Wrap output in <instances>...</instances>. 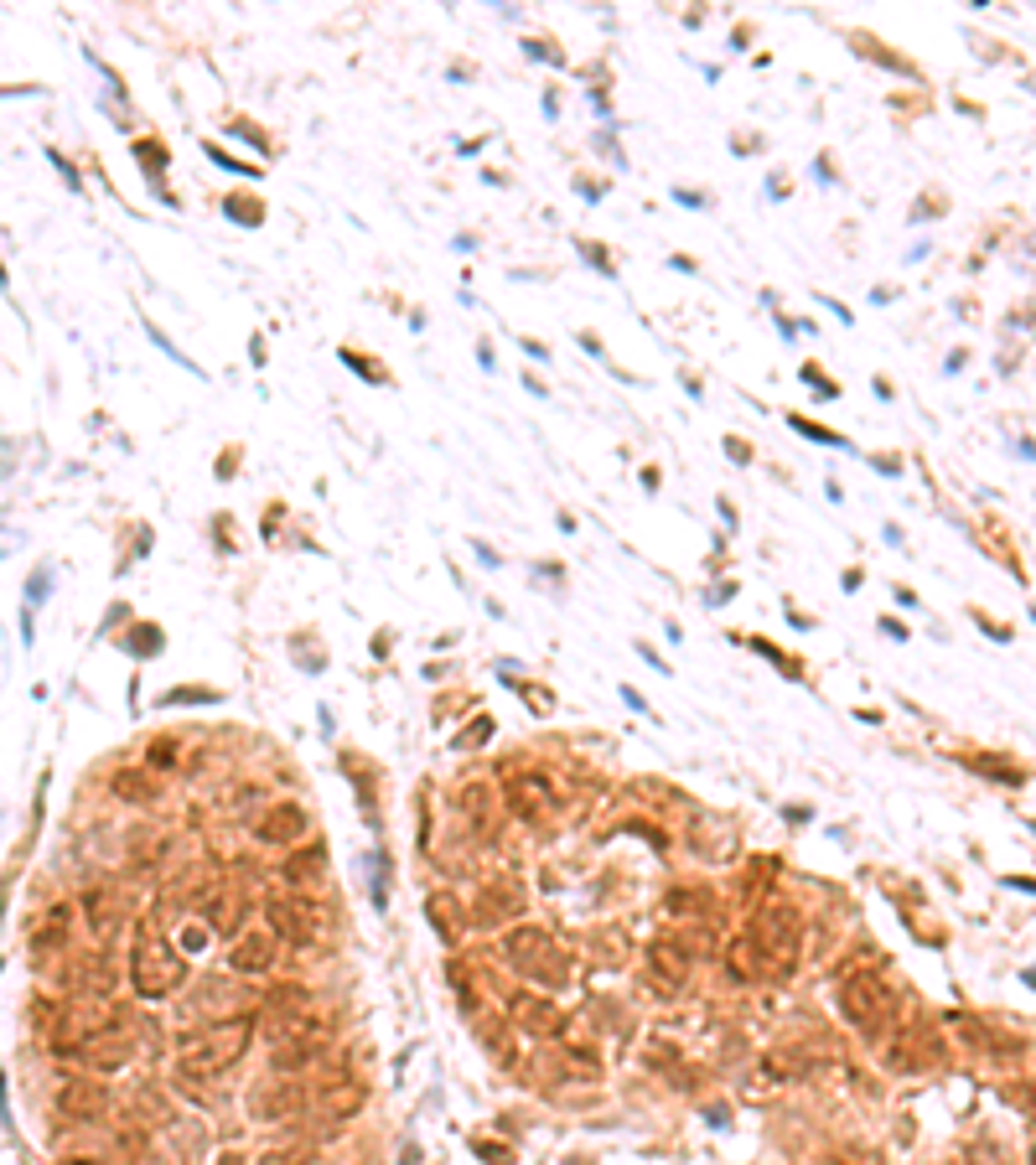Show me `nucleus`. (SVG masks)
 Listing matches in <instances>:
<instances>
[{
    "mask_svg": "<svg viewBox=\"0 0 1036 1165\" xmlns=\"http://www.w3.org/2000/svg\"><path fill=\"white\" fill-rule=\"evenodd\" d=\"M130 974H135L140 1000H166V995L182 989L187 964L177 958V948H166V938H161L156 927H146V933L135 938V964H130Z\"/></svg>",
    "mask_w": 1036,
    "mask_h": 1165,
    "instance_id": "7ed1b4c3",
    "label": "nucleus"
},
{
    "mask_svg": "<svg viewBox=\"0 0 1036 1165\" xmlns=\"http://www.w3.org/2000/svg\"><path fill=\"white\" fill-rule=\"evenodd\" d=\"M1021 1108H1026V1113H1036V1077H1026V1082H1021Z\"/></svg>",
    "mask_w": 1036,
    "mask_h": 1165,
    "instance_id": "e433bc0d",
    "label": "nucleus"
},
{
    "mask_svg": "<svg viewBox=\"0 0 1036 1165\" xmlns=\"http://www.w3.org/2000/svg\"><path fill=\"white\" fill-rule=\"evenodd\" d=\"M788 420H793V431H798V436H809V441H824V446H845V441H840V436H829V431H819V426H809V420H804V415H788Z\"/></svg>",
    "mask_w": 1036,
    "mask_h": 1165,
    "instance_id": "7c9ffc66",
    "label": "nucleus"
},
{
    "mask_svg": "<svg viewBox=\"0 0 1036 1165\" xmlns=\"http://www.w3.org/2000/svg\"><path fill=\"white\" fill-rule=\"evenodd\" d=\"M524 694H529V704H534V715H550V694L544 689H534V684H519Z\"/></svg>",
    "mask_w": 1036,
    "mask_h": 1165,
    "instance_id": "f704fd0d",
    "label": "nucleus"
},
{
    "mask_svg": "<svg viewBox=\"0 0 1036 1165\" xmlns=\"http://www.w3.org/2000/svg\"><path fill=\"white\" fill-rule=\"evenodd\" d=\"M426 917H431V927H436L446 943H457V933H462V922H457V896L436 891V896L426 902Z\"/></svg>",
    "mask_w": 1036,
    "mask_h": 1165,
    "instance_id": "b1692460",
    "label": "nucleus"
},
{
    "mask_svg": "<svg viewBox=\"0 0 1036 1165\" xmlns=\"http://www.w3.org/2000/svg\"><path fill=\"white\" fill-rule=\"evenodd\" d=\"M182 699H213V689H171L166 704H182Z\"/></svg>",
    "mask_w": 1036,
    "mask_h": 1165,
    "instance_id": "c9c22d12",
    "label": "nucleus"
},
{
    "mask_svg": "<svg viewBox=\"0 0 1036 1165\" xmlns=\"http://www.w3.org/2000/svg\"><path fill=\"white\" fill-rule=\"evenodd\" d=\"M84 907H89L94 933H109V927L120 922V902H115V891H89V896H84Z\"/></svg>",
    "mask_w": 1036,
    "mask_h": 1165,
    "instance_id": "a878e982",
    "label": "nucleus"
},
{
    "mask_svg": "<svg viewBox=\"0 0 1036 1165\" xmlns=\"http://www.w3.org/2000/svg\"><path fill=\"white\" fill-rule=\"evenodd\" d=\"M218 1165H244V1160H239V1155H223V1160H218Z\"/></svg>",
    "mask_w": 1036,
    "mask_h": 1165,
    "instance_id": "a19ab883",
    "label": "nucleus"
},
{
    "mask_svg": "<svg viewBox=\"0 0 1036 1165\" xmlns=\"http://www.w3.org/2000/svg\"><path fill=\"white\" fill-rule=\"evenodd\" d=\"M228 964H233L239 974H270V969H275V933H270V927L239 933L233 948H228Z\"/></svg>",
    "mask_w": 1036,
    "mask_h": 1165,
    "instance_id": "4468645a",
    "label": "nucleus"
},
{
    "mask_svg": "<svg viewBox=\"0 0 1036 1165\" xmlns=\"http://www.w3.org/2000/svg\"><path fill=\"white\" fill-rule=\"evenodd\" d=\"M493 735V720H477V725H467L462 735H457V751H467V746H477V741H488Z\"/></svg>",
    "mask_w": 1036,
    "mask_h": 1165,
    "instance_id": "2f4dec72",
    "label": "nucleus"
},
{
    "mask_svg": "<svg viewBox=\"0 0 1036 1165\" xmlns=\"http://www.w3.org/2000/svg\"><path fill=\"white\" fill-rule=\"evenodd\" d=\"M249 1031H254V1020H249V1015H233V1020H223V1026H208V1031L187 1036V1046H182V1057H177V1077L208 1082V1077L228 1072V1067L244 1057Z\"/></svg>",
    "mask_w": 1036,
    "mask_h": 1165,
    "instance_id": "f257e3e1",
    "label": "nucleus"
},
{
    "mask_svg": "<svg viewBox=\"0 0 1036 1165\" xmlns=\"http://www.w3.org/2000/svg\"><path fill=\"white\" fill-rule=\"evenodd\" d=\"M364 1082H332L321 1098H316V1113L326 1119V1124H342V1119H353L358 1108H364Z\"/></svg>",
    "mask_w": 1036,
    "mask_h": 1165,
    "instance_id": "f3484780",
    "label": "nucleus"
},
{
    "mask_svg": "<svg viewBox=\"0 0 1036 1165\" xmlns=\"http://www.w3.org/2000/svg\"><path fill=\"white\" fill-rule=\"evenodd\" d=\"M109 984H115V964L99 958V953H89V958L79 964V989H84V995H109Z\"/></svg>",
    "mask_w": 1036,
    "mask_h": 1165,
    "instance_id": "393cba45",
    "label": "nucleus"
},
{
    "mask_svg": "<svg viewBox=\"0 0 1036 1165\" xmlns=\"http://www.w3.org/2000/svg\"><path fill=\"white\" fill-rule=\"evenodd\" d=\"M48 580H53V570H37V575H32V601L48 596Z\"/></svg>",
    "mask_w": 1036,
    "mask_h": 1165,
    "instance_id": "58836bf2",
    "label": "nucleus"
},
{
    "mask_svg": "<svg viewBox=\"0 0 1036 1165\" xmlns=\"http://www.w3.org/2000/svg\"><path fill=\"white\" fill-rule=\"evenodd\" d=\"M73 1057H79L84 1067H94V1072H120V1067L135 1057V1046H130L120 1031H94V1036H84V1041L73 1046Z\"/></svg>",
    "mask_w": 1036,
    "mask_h": 1165,
    "instance_id": "f8f14e48",
    "label": "nucleus"
},
{
    "mask_svg": "<svg viewBox=\"0 0 1036 1165\" xmlns=\"http://www.w3.org/2000/svg\"><path fill=\"white\" fill-rule=\"evenodd\" d=\"M726 958H731V974H736V979H762V974H767V958H762V948H757L752 938H736Z\"/></svg>",
    "mask_w": 1036,
    "mask_h": 1165,
    "instance_id": "5701e85b",
    "label": "nucleus"
},
{
    "mask_svg": "<svg viewBox=\"0 0 1036 1165\" xmlns=\"http://www.w3.org/2000/svg\"><path fill=\"white\" fill-rule=\"evenodd\" d=\"M68 917H73V907H48L37 922H32V933H27V948L37 953V958H48V953H58L63 943H68Z\"/></svg>",
    "mask_w": 1036,
    "mask_h": 1165,
    "instance_id": "dca6fc26",
    "label": "nucleus"
},
{
    "mask_svg": "<svg viewBox=\"0 0 1036 1165\" xmlns=\"http://www.w3.org/2000/svg\"><path fill=\"white\" fill-rule=\"evenodd\" d=\"M208 156H213V161H218V166H223V171H239V177H259V171H249V166H244V161H228V156H223V151H218V146H208Z\"/></svg>",
    "mask_w": 1036,
    "mask_h": 1165,
    "instance_id": "473e14b6",
    "label": "nucleus"
},
{
    "mask_svg": "<svg viewBox=\"0 0 1036 1165\" xmlns=\"http://www.w3.org/2000/svg\"><path fill=\"white\" fill-rule=\"evenodd\" d=\"M306 1108V1088L301 1082H290V1077H280V1082H259L254 1093H249V1113H254V1124H285V1119H295Z\"/></svg>",
    "mask_w": 1036,
    "mask_h": 1165,
    "instance_id": "0eeeda50",
    "label": "nucleus"
},
{
    "mask_svg": "<svg viewBox=\"0 0 1036 1165\" xmlns=\"http://www.w3.org/2000/svg\"><path fill=\"white\" fill-rule=\"evenodd\" d=\"M508 809L519 814V819H544V809H550V788L539 783V777H513L508 783Z\"/></svg>",
    "mask_w": 1036,
    "mask_h": 1165,
    "instance_id": "a211bd4d",
    "label": "nucleus"
},
{
    "mask_svg": "<svg viewBox=\"0 0 1036 1165\" xmlns=\"http://www.w3.org/2000/svg\"><path fill=\"white\" fill-rule=\"evenodd\" d=\"M642 969H648V984H653V989L673 995V989H684V979H689V953L673 948V943H653V948L642 953Z\"/></svg>",
    "mask_w": 1036,
    "mask_h": 1165,
    "instance_id": "ddd939ff",
    "label": "nucleus"
},
{
    "mask_svg": "<svg viewBox=\"0 0 1036 1165\" xmlns=\"http://www.w3.org/2000/svg\"><path fill=\"white\" fill-rule=\"evenodd\" d=\"M840 1015H845L855 1031L876 1036V1031L897 1015V989H891L876 969H855V974L840 979Z\"/></svg>",
    "mask_w": 1036,
    "mask_h": 1165,
    "instance_id": "f03ea898",
    "label": "nucleus"
},
{
    "mask_svg": "<svg viewBox=\"0 0 1036 1165\" xmlns=\"http://www.w3.org/2000/svg\"><path fill=\"white\" fill-rule=\"evenodd\" d=\"M53 1103H58V1113L68 1124H94L109 1108V1088L104 1082H89V1077H63V1088H58Z\"/></svg>",
    "mask_w": 1036,
    "mask_h": 1165,
    "instance_id": "1a4fd4ad",
    "label": "nucleus"
},
{
    "mask_svg": "<svg viewBox=\"0 0 1036 1165\" xmlns=\"http://www.w3.org/2000/svg\"><path fill=\"white\" fill-rule=\"evenodd\" d=\"M135 156H140V166L166 171V146H161V140H135Z\"/></svg>",
    "mask_w": 1036,
    "mask_h": 1165,
    "instance_id": "cd10ccee",
    "label": "nucleus"
},
{
    "mask_svg": "<svg viewBox=\"0 0 1036 1165\" xmlns=\"http://www.w3.org/2000/svg\"><path fill=\"white\" fill-rule=\"evenodd\" d=\"M270 1031V1046H280V1041H301V1036H321V1020L301 1005V1010H275V1020L264 1026Z\"/></svg>",
    "mask_w": 1036,
    "mask_h": 1165,
    "instance_id": "6ab92c4d",
    "label": "nucleus"
},
{
    "mask_svg": "<svg viewBox=\"0 0 1036 1165\" xmlns=\"http://www.w3.org/2000/svg\"><path fill=\"white\" fill-rule=\"evenodd\" d=\"M244 1000H254V995H244V989L228 984V979H202V984L192 989V1010H197L208 1026H223V1020L244 1015Z\"/></svg>",
    "mask_w": 1036,
    "mask_h": 1165,
    "instance_id": "9d476101",
    "label": "nucleus"
},
{
    "mask_svg": "<svg viewBox=\"0 0 1036 1165\" xmlns=\"http://www.w3.org/2000/svg\"><path fill=\"white\" fill-rule=\"evenodd\" d=\"M301 835H311V819L301 804H270L264 819L254 824V840L259 845H295Z\"/></svg>",
    "mask_w": 1036,
    "mask_h": 1165,
    "instance_id": "9b49d317",
    "label": "nucleus"
},
{
    "mask_svg": "<svg viewBox=\"0 0 1036 1165\" xmlns=\"http://www.w3.org/2000/svg\"><path fill=\"white\" fill-rule=\"evenodd\" d=\"M208 922H213V933L239 938V927H244V896H239V891H218V896L208 902Z\"/></svg>",
    "mask_w": 1036,
    "mask_h": 1165,
    "instance_id": "4be33fe9",
    "label": "nucleus"
},
{
    "mask_svg": "<svg viewBox=\"0 0 1036 1165\" xmlns=\"http://www.w3.org/2000/svg\"><path fill=\"white\" fill-rule=\"evenodd\" d=\"M503 953H508V964L513 969H524V974H534V979H550V984H565V958L560 964H550L555 958V943H550V933L544 927H513L508 938H503Z\"/></svg>",
    "mask_w": 1036,
    "mask_h": 1165,
    "instance_id": "39448f33",
    "label": "nucleus"
},
{
    "mask_svg": "<svg viewBox=\"0 0 1036 1165\" xmlns=\"http://www.w3.org/2000/svg\"><path fill=\"white\" fill-rule=\"evenodd\" d=\"M757 948H762V958H773V974L783 979V974H793V958H798V938H804V922H798V912L793 907H757V917H752V933H747Z\"/></svg>",
    "mask_w": 1036,
    "mask_h": 1165,
    "instance_id": "20e7f679",
    "label": "nucleus"
},
{
    "mask_svg": "<svg viewBox=\"0 0 1036 1165\" xmlns=\"http://www.w3.org/2000/svg\"><path fill=\"white\" fill-rule=\"evenodd\" d=\"M321 1057V1036H301V1041H280V1046H270V1067L275 1072H301L306 1062H316Z\"/></svg>",
    "mask_w": 1036,
    "mask_h": 1165,
    "instance_id": "412c9836",
    "label": "nucleus"
},
{
    "mask_svg": "<svg viewBox=\"0 0 1036 1165\" xmlns=\"http://www.w3.org/2000/svg\"><path fill=\"white\" fill-rule=\"evenodd\" d=\"M223 213H228V218H239V223H249V228L259 223V202H249V197H228V202H223Z\"/></svg>",
    "mask_w": 1036,
    "mask_h": 1165,
    "instance_id": "c756f323",
    "label": "nucleus"
},
{
    "mask_svg": "<svg viewBox=\"0 0 1036 1165\" xmlns=\"http://www.w3.org/2000/svg\"><path fill=\"white\" fill-rule=\"evenodd\" d=\"M146 761H151V766H171V761H177V751H171V741H156V746H151V756H146Z\"/></svg>",
    "mask_w": 1036,
    "mask_h": 1165,
    "instance_id": "72a5a7b5",
    "label": "nucleus"
},
{
    "mask_svg": "<svg viewBox=\"0 0 1036 1165\" xmlns=\"http://www.w3.org/2000/svg\"><path fill=\"white\" fill-rule=\"evenodd\" d=\"M508 1015H513L529 1036H560V1031H565L560 1005H555V1000H544V995H513Z\"/></svg>",
    "mask_w": 1036,
    "mask_h": 1165,
    "instance_id": "2eb2a0df",
    "label": "nucleus"
},
{
    "mask_svg": "<svg viewBox=\"0 0 1036 1165\" xmlns=\"http://www.w3.org/2000/svg\"><path fill=\"white\" fill-rule=\"evenodd\" d=\"M202 938H208L202 927H187V933H182V948H187V953H197V948H202Z\"/></svg>",
    "mask_w": 1036,
    "mask_h": 1165,
    "instance_id": "ea45409f",
    "label": "nucleus"
},
{
    "mask_svg": "<svg viewBox=\"0 0 1036 1165\" xmlns=\"http://www.w3.org/2000/svg\"><path fill=\"white\" fill-rule=\"evenodd\" d=\"M264 927H270L280 943L306 948V943L321 938V912H316L306 896H270V902H264Z\"/></svg>",
    "mask_w": 1036,
    "mask_h": 1165,
    "instance_id": "423d86ee",
    "label": "nucleus"
},
{
    "mask_svg": "<svg viewBox=\"0 0 1036 1165\" xmlns=\"http://www.w3.org/2000/svg\"><path fill=\"white\" fill-rule=\"evenodd\" d=\"M1031 1165H1036V1155H1031Z\"/></svg>",
    "mask_w": 1036,
    "mask_h": 1165,
    "instance_id": "79ce46f5",
    "label": "nucleus"
},
{
    "mask_svg": "<svg viewBox=\"0 0 1036 1165\" xmlns=\"http://www.w3.org/2000/svg\"><path fill=\"white\" fill-rule=\"evenodd\" d=\"M115 793L130 798V804H151V798H156L151 777H140V772H115Z\"/></svg>",
    "mask_w": 1036,
    "mask_h": 1165,
    "instance_id": "bb28decb",
    "label": "nucleus"
},
{
    "mask_svg": "<svg viewBox=\"0 0 1036 1165\" xmlns=\"http://www.w3.org/2000/svg\"><path fill=\"white\" fill-rule=\"evenodd\" d=\"M295 1160H306V1144H275L259 1155V1165H295Z\"/></svg>",
    "mask_w": 1036,
    "mask_h": 1165,
    "instance_id": "c85d7f7f",
    "label": "nucleus"
},
{
    "mask_svg": "<svg viewBox=\"0 0 1036 1165\" xmlns=\"http://www.w3.org/2000/svg\"><path fill=\"white\" fill-rule=\"evenodd\" d=\"M524 912V886L513 881V876H493L482 891H477V902H472V922L477 927H498V922H508V917H519Z\"/></svg>",
    "mask_w": 1036,
    "mask_h": 1165,
    "instance_id": "6e6552de",
    "label": "nucleus"
},
{
    "mask_svg": "<svg viewBox=\"0 0 1036 1165\" xmlns=\"http://www.w3.org/2000/svg\"><path fill=\"white\" fill-rule=\"evenodd\" d=\"M726 451H731V456H736V462H742V467H747V462H752V446H747V441H736V436H731V441H726Z\"/></svg>",
    "mask_w": 1036,
    "mask_h": 1165,
    "instance_id": "4c0bfd02",
    "label": "nucleus"
},
{
    "mask_svg": "<svg viewBox=\"0 0 1036 1165\" xmlns=\"http://www.w3.org/2000/svg\"><path fill=\"white\" fill-rule=\"evenodd\" d=\"M321 871H326V855H321V850H301V855H290V860L280 865V876H285V886H290V891H311V886H321Z\"/></svg>",
    "mask_w": 1036,
    "mask_h": 1165,
    "instance_id": "aec40b11",
    "label": "nucleus"
}]
</instances>
